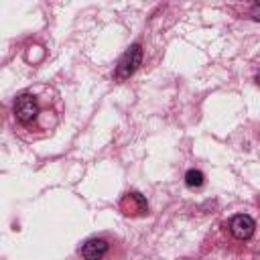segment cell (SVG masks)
<instances>
[{
    "label": "cell",
    "instance_id": "obj_1",
    "mask_svg": "<svg viewBox=\"0 0 260 260\" xmlns=\"http://www.w3.org/2000/svg\"><path fill=\"white\" fill-rule=\"evenodd\" d=\"M140 61H142V47L136 43V45H132V47L120 57V61H118V65H116V77H118V79H128V77L138 69Z\"/></svg>",
    "mask_w": 260,
    "mask_h": 260
},
{
    "label": "cell",
    "instance_id": "obj_2",
    "mask_svg": "<svg viewBox=\"0 0 260 260\" xmlns=\"http://www.w3.org/2000/svg\"><path fill=\"white\" fill-rule=\"evenodd\" d=\"M14 116L22 124H30L39 116V102L30 93H22L14 102Z\"/></svg>",
    "mask_w": 260,
    "mask_h": 260
},
{
    "label": "cell",
    "instance_id": "obj_3",
    "mask_svg": "<svg viewBox=\"0 0 260 260\" xmlns=\"http://www.w3.org/2000/svg\"><path fill=\"white\" fill-rule=\"evenodd\" d=\"M254 228H256L254 219L250 215H246V213H238V215H234L230 219V232H232V236L236 240H248V238H252Z\"/></svg>",
    "mask_w": 260,
    "mask_h": 260
},
{
    "label": "cell",
    "instance_id": "obj_4",
    "mask_svg": "<svg viewBox=\"0 0 260 260\" xmlns=\"http://www.w3.org/2000/svg\"><path fill=\"white\" fill-rule=\"evenodd\" d=\"M108 252V242L102 238H91L81 246V256L85 260H102Z\"/></svg>",
    "mask_w": 260,
    "mask_h": 260
},
{
    "label": "cell",
    "instance_id": "obj_5",
    "mask_svg": "<svg viewBox=\"0 0 260 260\" xmlns=\"http://www.w3.org/2000/svg\"><path fill=\"white\" fill-rule=\"evenodd\" d=\"M120 205H122L124 213H142V211H146V201L140 193H128L122 199Z\"/></svg>",
    "mask_w": 260,
    "mask_h": 260
},
{
    "label": "cell",
    "instance_id": "obj_6",
    "mask_svg": "<svg viewBox=\"0 0 260 260\" xmlns=\"http://www.w3.org/2000/svg\"><path fill=\"white\" fill-rule=\"evenodd\" d=\"M203 181H205V175H203L201 171H197V169H191V171H187V175H185L187 187H201Z\"/></svg>",
    "mask_w": 260,
    "mask_h": 260
},
{
    "label": "cell",
    "instance_id": "obj_7",
    "mask_svg": "<svg viewBox=\"0 0 260 260\" xmlns=\"http://www.w3.org/2000/svg\"><path fill=\"white\" fill-rule=\"evenodd\" d=\"M250 16H252L254 20H260V2L252 6V12H250Z\"/></svg>",
    "mask_w": 260,
    "mask_h": 260
},
{
    "label": "cell",
    "instance_id": "obj_8",
    "mask_svg": "<svg viewBox=\"0 0 260 260\" xmlns=\"http://www.w3.org/2000/svg\"><path fill=\"white\" fill-rule=\"evenodd\" d=\"M256 79H258V83H260V75H258V77H256Z\"/></svg>",
    "mask_w": 260,
    "mask_h": 260
}]
</instances>
